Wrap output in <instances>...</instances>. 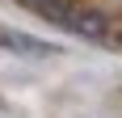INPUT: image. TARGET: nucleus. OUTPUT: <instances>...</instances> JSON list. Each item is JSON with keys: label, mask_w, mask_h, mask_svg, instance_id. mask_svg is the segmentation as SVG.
<instances>
[{"label": "nucleus", "mask_w": 122, "mask_h": 118, "mask_svg": "<svg viewBox=\"0 0 122 118\" xmlns=\"http://www.w3.org/2000/svg\"><path fill=\"white\" fill-rule=\"evenodd\" d=\"M30 9H34L38 17H46V21H55L59 30L72 34V30H76V17H80L84 4H80V0H34Z\"/></svg>", "instance_id": "obj_2"}, {"label": "nucleus", "mask_w": 122, "mask_h": 118, "mask_svg": "<svg viewBox=\"0 0 122 118\" xmlns=\"http://www.w3.org/2000/svg\"><path fill=\"white\" fill-rule=\"evenodd\" d=\"M110 42H114V47L122 51V30H114V38H110Z\"/></svg>", "instance_id": "obj_3"}, {"label": "nucleus", "mask_w": 122, "mask_h": 118, "mask_svg": "<svg viewBox=\"0 0 122 118\" xmlns=\"http://www.w3.org/2000/svg\"><path fill=\"white\" fill-rule=\"evenodd\" d=\"M0 51H9V55H25V59H51V55H59L55 42L34 38V34H25V30H0Z\"/></svg>", "instance_id": "obj_1"}, {"label": "nucleus", "mask_w": 122, "mask_h": 118, "mask_svg": "<svg viewBox=\"0 0 122 118\" xmlns=\"http://www.w3.org/2000/svg\"><path fill=\"white\" fill-rule=\"evenodd\" d=\"M21 4H25V9H30V4H34V0H21Z\"/></svg>", "instance_id": "obj_4"}]
</instances>
